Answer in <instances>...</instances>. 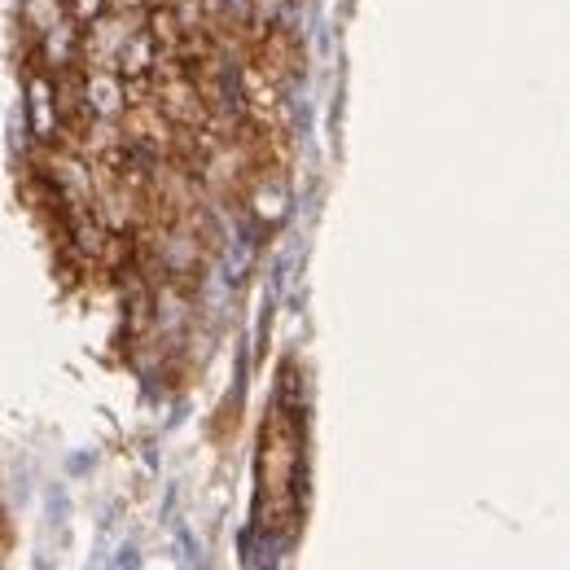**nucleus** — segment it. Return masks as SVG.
Wrapping results in <instances>:
<instances>
[{"label":"nucleus","instance_id":"obj_1","mask_svg":"<svg viewBox=\"0 0 570 570\" xmlns=\"http://www.w3.org/2000/svg\"><path fill=\"white\" fill-rule=\"evenodd\" d=\"M53 79L45 71L27 75V101H23V124L36 141H58L62 132V114H58V101H53Z\"/></svg>","mask_w":570,"mask_h":570},{"label":"nucleus","instance_id":"obj_2","mask_svg":"<svg viewBox=\"0 0 570 570\" xmlns=\"http://www.w3.org/2000/svg\"><path fill=\"white\" fill-rule=\"evenodd\" d=\"M84 105L97 114V119H119V114L128 110V79L101 62L84 84Z\"/></svg>","mask_w":570,"mask_h":570},{"label":"nucleus","instance_id":"obj_3","mask_svg":"<svg viewBox=\"0 0 570 570\" xmlns=\"http://www.w3.org/2000/svg\"><path fill=\"white\" fill-rule=\"evenodd\" d=\"M154 66H159V45H154L150 31H128L119 40V49H114V71H119L128 84L141 79V75H150Z\"/></svg>","mask_w":570,"mask_h":570},{"label":"nucleus","instance_id":"obj_4","mask_svg":"<svg viewBox=\"0 0 570 570\" xmlns=\"http://www.w3.org/2000/svg\"><path fill=\"white\" fill-rule=\"evenodd\" d=\"M79 49H84V36H79V27L71 18H62L58 27L40 31V62L49 71H66L71 62H79Z\"/></svg>","mask_w":570,"mask_h":570},{"label":"nucleus","instance_id":"obj_5","mask_svg":"<svg viewBox=\"0 0 570 570\" xmlns=\"http://www.w3.org/2000/svg\"><path fill=\"white\" fill-rule=\"evenodd\" d=\"M215 101L224 105V114H233V119H242L246 114V88H242V71L233 58H215Z\"/></svg>","mask_w":570,"mask_h":570},{"label":"nucleus","instance_id":"obj_6","mask_svg":"<svg viewBox=\"0 0 570 570\" xmlns=\"http://www.w3.org/2000/svg\"><path fill=\"white\" fill-rule=\"evenodd\" d=\"M66 0H27V5H23V23L40 36V31H49V27H58L66 14Z\"/></svg>","mask_w":570,"mask_h":570},{"label":"nucleus","instance_id":"obj_7","mask_svg":"<svg viewBox=\"0 0 570 570\" xmlns=\"http://www.w3.org/2000/svg\"><path fill=\"white\" fill-rule=\"evenodd\" d=\"M255 215H259V224H281V215H286V189L281 185H259V193H255Z\"/></svg>","mask_w":570,"mask_h":570},{"label":"nucleus","instance_id":"obj_8","mask_svg":"<svg viewBox=\"0 0 570 570\" xmlns=\"http://www.w3.org/2000/svg\"><path fill=\"white\" fill-rule=\"evenodd\" d=\"M167 522H172V544H176V553H180V561H185V566H202V544L193 540V531H189V522H185V518H176V514H172Z\"/></svg>","mask_w":570,"mask_h":570},{"label":"nucleus","instance_id":"obj_9","mask_svg":"<svg viewBox=\"0 0 570 570\" xmlns=\"http://www.w3.org/2000/svg\"><path fill=\"white\" fill-rule=\"evenodd\" d=\"M66 5H71V23H75V27H84V23H97V18H105L110 0H66Z\"/></svg>","mask_w":570,"mask_h":570},{"label":"nucleus","instance_id":"obj_10","mask_svg":"<svg viewBox=\"0 0 570 570\" xmlns=\"http://www.w3.org/2000/svg\"><path fill=\"white\" fill-rule=\"evenodd\" d=\"M45 509H49V527H66V514H71V501H66V487L53 483L45 492Z\"/></svg>","mask_w":570,"mask_h":570},{"label":"nucleus","instance_id":"obj_11","mask_svg":"<svg viewBox=\"0 0 570 570\" xmlns=\"http://www.w3.org/2000/svg\"><path fill=\"white\" fill-rule=\"evenodd\" d=\"M110 566H119V570H124V566H132V570H137V566H141V544H137V540H124L119 548H114Z\"/></svg>","mask_w":570,"mask_h":570},{"label":"nucleus","instance_id":"obj_12","mask_svg":"<svg viewBox=\"0 0 570 570\" xmlns=\"http://www.w3.org/2000/svg\"><path fill=\"white\" fill-rule=\"evenodd\" d=\"M92 461H97V456H92V447H84V452H71V456H66V474H71V479H79V474H88V470H92Z\"/></svg>","mask_w":570,"mask_h":570}]
</instances>
